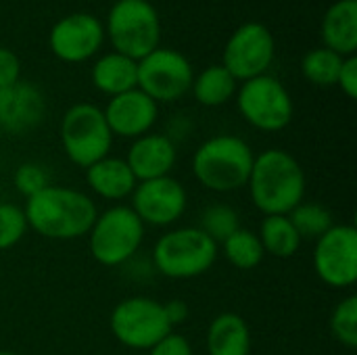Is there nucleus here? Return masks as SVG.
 Instances as JSON below:
<instances>
[{
    "label": "nucleus",
    "mask_w": 357,
    "mask_h": 355,
    "mask_svg": "<svg viewBox=\"0 0 357 355\" xmlns=\"http://www.w3.org/2000/svg\"><path fill=\"white\" fill-rule=\"evenodd\" d=\"M27 226L48 241H75L90 232L98 209L82 190L50 184L25 199Z\"/></svg>",
    "instance_id": "nucleus-1"
},
{
    "label": "nucleus",
    "mask_w": 357,
    "mask_h": 355,
    "mask_svg": "<svg viewBox=\"0 0 357 355\" xmlns=\"http://www.w3.org/2000/svg\"><path fill=\"white\" fill-rule=\"evenodd\" d=\"M245 188L255 209L264 216H289L305 201L307 178L289 151L268 149L255 155Z\"/></svg>",
    "instance_id": "nucleus-2"
},
{
    "label": "nucleus",
    "mask_w": 357,
    "mask_h": 355,
    "mask_svg": "<svg viewBox=\"0 0 357 355\" xmlns=\"http://www.w3.org/2000/svg\"><path fill=\"white\" fill-rule=\"evenodd\" d=\"M255 153L247 140L234 134L207 138L192 155L195 180L211 192H234L247 186Z\"/></svg>",
    "instance_id": "nucleus-3"
},
{
    "label": "nucleus",
    "mask_w": 357,
    "mask_h": 355,
    "mask_svg": "<svg viewBox=\"0 0 357 355\" xmlns=\"http://www.w3.org/2000/svg\"><path fill=\"white\" fill-rule=\"evenodd\" d=\"M218 253L220 245L199 226L174 228L157 239L153 247V268L167 278L188 280L209 272Z\"/></svg>",
    "instance_id": "nucleus-4"
},
{
    "label": "nucleus",
    "mask_w": 357,
    "mask_h": 355,
    "mask_svg": "<svg viewBox=\"0 0 357 355\" xmlns=\"http://www.w3.org/2000/svg\"><path fill=\"white\" fill-rule=\"evenodd\" d=\"M102 25L113 50L136 63L161 44V19L149 0L113 2Z\"/></svg>",
    "instance_id": "nucleus-5"
},
{
    "label": "nucleus",
    "mask_w": 357,
    "mask_h": 355,
    "mask_svg": "<svg viewBox=\"0 0 357 355\" xmlns=\"http://www.w3.org/2000/svg\"><path fill=\"white\" fill-rule=\"evenodd\" d=\"M88 236L94 262L107 268L126 266L136 257L144 241V224L128 205H113L96 216Z\"/></svg>",
    "instance_id": "nucleus-6"
},
{
    "label": "nucleus",
    "mask_w": 357,
    "mask_h": 355,
    "mask_svg": "<svg viewBox=\"0 0 357 355\" xmlns=\"http://www.w3.org/2000/svg\"><path fill=\"white\" fill-rule=\"evenodd\" d=\"M113 138L102 109L92 103L71 105L61 119L63 151L67 159L82 169L105 159L111 153Z\"/></svg>",
    "instance_id": "nucleus-7"
},
{
    "label": "nucleus",
    "mask_w": 357,
    "mask_h": 355,
    "mask_svg": "<svg viewBox=\"0 0 357 355\" xmlns=\"http://www.w3.org/2000/svg\"><path fill=\"white\" fill-rule=\"evenodd\" d=\"M234 98L241 117L259 132L284 130L295 113L291 92L270 73L243 82Z\"/></svg>",
    "instance_id": "nucleus-8"
},
{
    "label": "nucleus",
    "mask_w": 357,
    "mask_h": 355,
    "mask_svg": "<svg viewBox=\"0 0 357 355\" xmlns=\"http://www.w3.org/2000/svg\"><path fill=\"white\" fill-rule=\"evenodd\" d=\"M109 326L113 337L123 347L138 352H149L161 339L174 333L163 303L140 295L119 301L111 312Z\"/></svg>",
    "instance_id": "nucleus-9"
},
{
    "label": "nucleus",
    "mask_w": 357,
    "mask_h": 355,
    "mask_svg": "<svg viewBox=\"0 0 357 355\" xmlns=\"http://www.w3.org/2000/svg\"><path fill=\"white\" fill-rule=\"evenodd\" d=\"M136 88L159 103H174L190 92L195 69L186 54L174 48L159 46L138 63Z\"/></svg>",
    "instance_id": "nucleus-10"
},
{
    "label": "nucleus",
    "mask_w": 357,
    "mask_h": 355,
    "mask_svg": "<svg viewBox=\"0 0 357 355\" xmlns=\"http://www.w3.org/2000/svg\"><path fill=\"white\" fill-rule=\"evenodd\" d=\"M276 56V40L268 25L247 21L238 25L224 44L222 65L232 77L243 84L247 80L266 75Z\"/></svg>",
    "instance_id": "nucleus-11"
},
{
    "label": "nucleus",
    "mask_w": 357,
    "mask_h": 355,
    "mask_svg": "<svg viewBox=\"0 0 357 355\" xmlns=\"http://www.w3.org/2000/svg\"><path fill=\"white\" fill-rule=\"evenodd\" d=\"M316 276L331 289H349L357 280V228L335 224L314 247Z\"/></svg>",
    "instance_id": "nucleus-12"
},
{
    "label": "nucleus",
    "mask_w": 357,
    "mask_h": 355,
    "mask_svg": "<svg viewBox=\"0 0 357 355\" xmlns=\"http://www.w3.org/2000/svg\"><path fill=\"white\" fill-rule=\"evenodd\" d=\"M105 25L96 15L77 10L61 17L48 33L50 52L71 65L86 63L98 54L105 44Z\"/></svg>",
    "instance_id": "nucleus-13"
},
{
    "label": "nucleus",
    "mask_w": 357,
    "mask_h": 355,
    "mask_svg": "<svg viewBox=\"0 0 357 355\" xmlns=\"http://www.w3.org/2000/svg\"><path fill=\"white\" fill-rule=\"evenodd\" d=\"M188 195L180 180L172 176L138 182L132 192V211L144 226H174L186 211Z\"/></svg>",
    "instance_id": "nucleus-14"
},
{
    "label": "nucleus",
    "mask_w": 357,
    "mask_h": 355,
    "mask_svg": "<svg viewBox=\"0 0 357 355\" xmlns=\"http://www.w3.org/2000/svg\"><path fill=\"white\" fill-rule=\"evenodd\" d=\"M107 126L113 136L136 140L153 130L159 117V105L142 90L134 88L123 94L111 96L102 109Z\"/></svg>",
    "instance_id": "nucleus-15"
},
{
    "label": "nucleus",
    "mask_w": 357,
    "mask_h": 355,
    "mask_svg": "<svg viewBox=\"0 0 357 355\" xmlns=\"http://www.w3.org/2000/svg\"><path fill=\"white\" fill-rule=\"evenodd\" d=\"M44 115L46 100L36 84L19 80L8 88H0V130L23 134L40 126Z\"/></svg>",
    "instance_id": "nucleus-16"
},
{
    "label": "nucleus",
    "mask_w": 357,
    "mask_h": 355,
    "mask_svg": "<svg viewBox=\"0 0 357 355\" xmlns=\"http://www.w3.org/2000/svg\"><path fill=\"white\" fill-rule=\"evenodd\" d=\"M176 144L167 134L149 132L132 142L126 155V163L138 182L169 176L176 165Z\"/></svg>",
    "instance_id": "nucleus-17"
},
{
    "label": "nucleus",
    "mask_w": 357,
    "mask_h": 355,
    "mask_svg": "<svg viewBox=\"0 0 357 355\" xmlns=\"http://www.w3.org/2000/svg\"><path fill=\"white\" fill-rule=\"evenodd\" d=\"M320 36L322 46L341 56H354L357 52V0L333 2L322 17Z\"/></svg>",
    "instance_id": "nucleus-18"
},
{
    "label": "nucleus",
    "mask_w": 357,
    "mask_h": 355,
    "mask_svg": "<svg viewBox=\"0 0 357 355\" xmlns=\"http://www.w3.org/2000/svg\"><path fill=\"white\" fill-rule=\"evenodd\" d=\"M86 184L100 199L117 203V201L132 197L138 180L134 178L126 159L107 155L105 159L92 163L86 169Z\"/></svg>",
    "instance_id": "nucleus-19"
},
{
    "label": "nucleus",
    "mask_w": 357,
    "mask_h": 355,
    "mask_svg": "<svg viewBox=\"0 0 357 355\" xmlns=\"http://www.w3.org/2000/svg\"><path fill=\"white\" fill-rule=\"evenodd\" d=\"M205 347L209 355H249L251 331L243 316L234 312L218 314L205 335Z\"/></svg>",
    "instance_id": "nucleus-20"
},
{
    "label": "nucleus",
    "mask_w": 357,
    "mask_h": 355,
    "mask_svg": "<svg viewBox=\"0 0 357 355\" xmlns=\"http://www.w3.org/2000/svg\"><path fill=\"white\" fill-rule=\"evenodd\" d=\"M90 80L92 86L102 92L105 96H117L123 94L128 90L136 88V80H138V65L136 61L111 50L100 54L90 71Z\"/></svg>",
    "instance_id": "nucleus-21"
},
{
    "label": "nucleus",
    "mask_w": 357,
    "mask_h": 355,
    "mask_svg": "<svg viewBox=\"0 0 357 355\" xmlns=\"http://www.w3.org/2000/svg\"><path fill=\"white\" fill-rule=\"evenodd\" d=\"M236 90H238V82L222 63L209 65L207 69L195 73L190 86L195 100L201 107H209V109L230 103L236 96Z\"/></svg>",
    "instance_id": "nucleus-22"
},
{
    "label": "nucleus",
    "mask_w": 357,
    "mask_h": 355,
    "mask_svg": "<svg viewBox=\"0 0 357 355\" xmlns=\"http://www.w3.org/2000/svg\"><path fill=\"white\" fill-rule=\"evenodd\" d=\"M257 236L264 247V253L276 259L293 257L303 243L289 216H264Z\"/></svg>",
    "instance_id": "nucleus-23"
},
{
    "label": "nucleus",
    "mask_w": 357,
    "mask_h": 355,
    "mask_svg": "<svg viewBox=\"0 0 357 355\" xmlns=\"http://www.w3.org/2000/svg\"><path fill=\"white\" fill-rule=\"evenodd\" d=\"M222 251L228 264L234 266L236 270H253L266 257L257 232L243 228V226L222 243Z\"/></svg>",
    "instance_id": "nucleus-24"
},
{
    "label": "nucleus",
    "mask_w": 357,
    "mask_h": 355,
    "mask_svg": "<svg viewBox=\"0 0 357 355\" xmlns=\"http://www.w3.org/2000/svg\"><path fill=\"white\" fill-rule=\"evenodd\" d=\"M341 54H337L335 50L326 48V46H318L312 48L303 59H301V73L303 77L320 88H331L337 86L339 80V71L343 65Z\"/></svg>",
    "instance_id": "nucleus-25"
},
{
    "label": "nucleus",
    "mask_w": 357,
    "mask_h": 355,
    "mask_svg": "<svg viewBox=\"0 0 357 355\" xmlns=\"http://www.w3.org/2000/svg\"><path fill=\"white\" fill-rule=\"evenodd\" d=\"M289 220L293 222L297 234L301 236V241H318L324 232H328L333 226H335V220H333V213L318 205V203H299L291 213H289Z\"/></svg>",
    "instance_id": "nucleus-26"
},
{
    "label": "nucleus",
    "mask_w": 357,
    "mask_h": 355,
    "mask_svg": "<svg viewBox=\"0 0 357 355\" xmlns=\"http://www.w3.org/2000/svg\"><path fill=\"white\" fill-rule=\"evenodd\" d=\"M213 243L222 245L232 232L241 228V218L234 207L226 203H215L207 207L201 216V226H199Z\"/></svg>",
    "instance_id": "nucleus-27"
},
{
    "label": "nucleus",
    "mask_w": 357,
    "mask_h": 355,
    "mask_svg": "<svg viewBox=\"0 0 357 355\" xmlns=\"http://www.w3.org/2000/svg\"><path fill=\"white\" fill-rule=\"evenodd\" d=\"M331 333L333 337L349 347H357V297L356 295H347L345 299H341L337 303V308L333 310L331 316Z\"/></svg>",
    "instance_id": "nucleus-28"
},
{
    "label": "nucleus",
    "mask_w": 357,
    "mask_h": 355,
    "mask_svg": "<svg viewBox=\"0 0 357 355\" xmlns=\"http://www.w3.org/2000/svg\"><path fill=\"white\" fill-rule=\"evenodd\" d=\"M29 226L23 207L15 203H0V251H8L23 241Z\"/></svg>",
    "instance_id": "nucleus-29"
},
{
    "label": "nucleus",
    "mask_w": 357,
    "mask_h": 355,
    "mask_svg": "<svg viewBox=\"0 0 357 355\" xmlns=\"http://www.w3.org/2000/svg\"><path fill=\"white\" fill-rule=\"evenodd\" d=\"M13 186H15V190L19 195L29 199V197L38 195L40 190H44L46 186H50V178H48V172L40 163L27 161V163H21L15 169Z\"/></svg>",
    "instance_id": "nucleus-30"
},
{
    "label": "nucleus",
    "mask_w": 357,
    "mask_h": 355,
    "mask_svg": "<svg viewBox=\"0 0 357 355\" xmlns=\"http://www.w3.org/2000/svg\"><path fill=\"white\" fill-rule=\"evenodd\" d=\"M21 80V61L10 50L0 46V88H8Z\"/></svg>",
    "instance_id": "nucleus-31"
},
{
    "label": "nucleus",
    "mask_w": 357,
    "mask_h": 355,
    "mask_svg": "<svg viewBox=\"0 0 357 355\" xmlns=\"http://www.w3.org/2000/svg\"><path fill=\"white\" fill-rule=\"evenodd\" d=\"M149 355H192V347L186 337L169 333L165 339H161L155 347L149 349Z\"/></svg>",
    "instance_id": "nucleus-32"
},
{
    "label": "nucleus",
    "mask_w": 357,
    "mask_h": 355,
    "mask_svg": "<svg viewBox=\"0 0 357 355\" xmlns=\"http://www.w3.org/2000/svg\"><path fill=\"white\" fill-rule=\"evenodd\" d=\"M337 86L341 88V92L356 100L357 98V56H345L343 59V65H341V71H339V80H337Z\"/></svg>",
    "instance_id": "nucleus-33"
},
{
    "label": "nucleus",
    "mask_w": 357,
    "mask_h": 355,
    "mask_svg": "<svg viewBox=\"0 0 357 355\" xmlns=\"http://www.w3.org/2000/svg\"><path fill=\"white\" fill-rule=\"evenodd\" d=\"M163 308H165V316H167V320H169L172 326L184 324L186 318L190 316L188 305H186L184 301H180V299H174V301H169V303H163Z\"/></svg>",
    "instance_id": "nucleus-34"
},
{
    "label": "nucleus",
    "mask_w": 357,
    "mask_h": 355,
    "mask_svg": "<svg viewBox=\"0 0 357 355\" xmlns=\"http://www.w3.org/2000/svg\"><path fill=\"white\" fill-rule=\"evenodd\" d=\"M0 355H19V354H15V352H0Z\"/></svg>",
    "instance_id": "nucleus-35"
},
{
    "label": "nucleus",
    "mask_w": 357,
    "mask_h": 355,
    "mask_svg": "<svg viewBox=\"0 0 357 355\" xmlns=\"http://www.w3.org/2000/svg\"><path fill=\"white\" fill-rule=\"evenodd\" d=\"M115 2H117V0H115Z\"/></svg>",
    "instance_id": "nucleus-36"
}]
</instances>
